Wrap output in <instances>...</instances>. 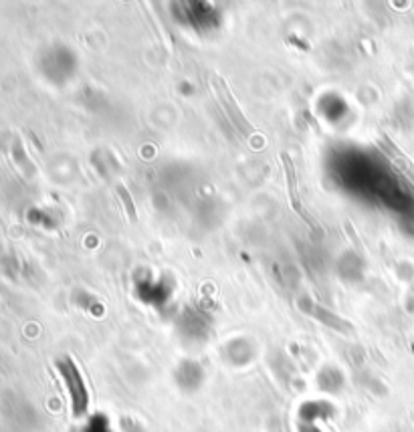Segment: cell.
Returning a JSON list of instances; mask_svg holds the SVG:
<instances>
[{
    "instance_id": "obj_1",
    "label": "cell",
    "mask_w": 414,
    "mask_h": 432,
    "mask_svg": "<svg viewBox=\"0 0 414 432\" xmlns=\"http://www.w3.org/2000/svg\"><path fill=\"white\" fill-rule=\"evenodd\" d=\"M210 83H212V89H214V95H217L219 103H221L222 109L226 111V115H229V120L233 122V125L241 132V135H245V137L255 135V127L248 123V120L245 118V113H243L241 108H238L235 95L231 93L229 83L224 81L221 75H217V73L210 75Z\"/></svg>"
},
{
    "instance_id": "obj_2",
    "label": "cell",
    "mask_w": 414,
    "mask_h": 432,
    "mask_svg": "<svg viewBox=\"0 0 414 432\" xmlns=\"http://www.w3.org/2000/svg\"><path fill=\"white\" fill-rule=\"evenodd\" d=\"M281 164H283V172H285V184H287V194H289V203L291 208L297 212V215L304 218L305 222L309 224V229L318 230L314 218L309 216V212L301 206V198H299V188H297V172H295V164L291 160L289 154H281Z\"/></svg>"
},
{
    "instance_id": "obj_3",
    "label": "cell",
    "mask_w": 414,
    "mask_h": 432,
    "mask_svg": "<svg viewBox=\"0 0 414 432\" xmlns=\"http://www.w3.org/2000/svg\"><path fill=\"white\" fill-rule=\"evenodd\" d=\"M380 146L386 149L388 156L392 158V162L398 164V166H401V168H402V172H404V174L408 176V178H410V180H413V182H414V164L410 162L408 158H406V154H402L401 149L396 148V146H394V144H392V142H390L388 137H384V140H380Z\"/></svg>"
},
{
    "instance_id": "obj_4",
    "label": "cell",
    "mask_w": 414,
    "mask_h": 432,
    "mask_svg": "<svg viewBox=\"0 0 414 432\" xmlns=\"http://www.w3.org/2000/svg\"><path fill=\"white\" fill-rule=\"evenodd\" d=\"M117 196H120V200H122V204H124L125 212H127V216H130V220H132V222H136V220H138V212H136V204H134L132 194L127 192L125 186L117 184Z\"/></svg>"
}]
</instances>
